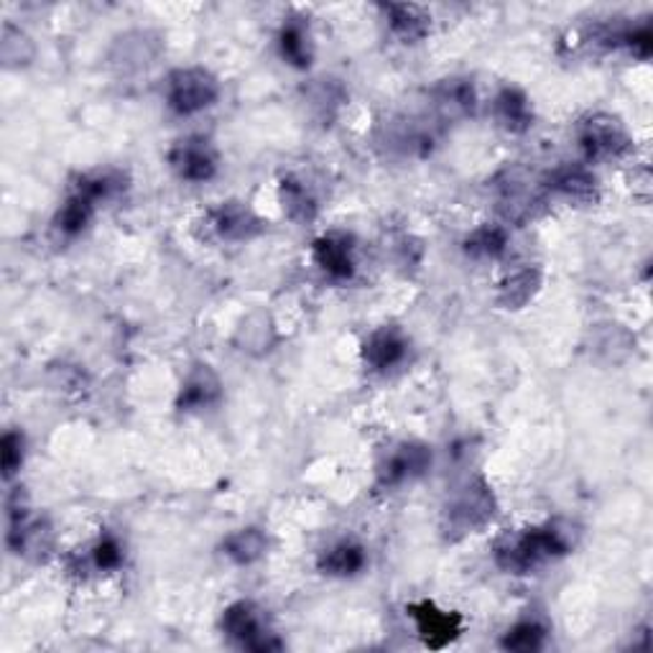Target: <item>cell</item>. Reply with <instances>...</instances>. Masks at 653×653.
Returning <instances> with one entry per match:
<instances>
[{"label": "cell", "instance_id": "6da1fadb", "mask_svg": "<svg viewBox=\"0 0 653 653\" xmlns=\"http://www.w3.org/2000/svg\"><path fill=\"white\" fill-rule=\"evenodd\" d=\"M572 552V537L556 523L506 533L495 541V564L508 574H529Z\"/></svg>", "mask_w": 653, "mask_h": 653}, {"label": "cell", "instance_id": "7a4b0ae2", "mask_svg": "<svg viewBox=\"0 0 653 653\" xmlns=\"http://www.w3.org/2000/svg\"><path fill=\"white\" fill-rule=\"evenodd\" d=\"M495 516V495L491 485L485 480H472L468 487H462L460 495H454V500L447 506L444 516V531L447 539L458 541L465 539L470 533L483 529L485 523H491Z\"/></svg>", "mask_w": 653, "mask_h": 653}, {"label": "cell", "instance_id": "3957f363", "mask_svg": "<svg viewBox=\"0 0 653 653\" xmlns=\"http://www.w3.org/2000/svg\"><path fill=\"white\" fill-rule=\"evenodd\" d=\"M219 98L215 75L202 67L174 69L167 80V105L177 115H196L212 108Z\"/></svg>", "mask_w": 653, "mask_h": 653}, {"label": "cell", "instance_id": "277c9868", "mask_svg": "<svg viewBox=\"0 0 653 653\" xmlns=\"http://www.w3.org/2000/svg\"><path fill=\"white\" fill-rule=\"evenodd\" d=\"M223 631L227 639L240 643L243 649L250 651H279L283 643L277 639V633L271 631L266 623L263 610L256 603L240 600L233 603L230 608L223 612Z\"/></svg>", "mask_w": 653, "mask_h": 653}, {"label": "cell", "instance_id": "5b68a950", "mask_svg": "<svg viewBox=\"0 0 653 653\" xmlns=\"http://www.w3.org/2000/svg\"><path fill=\"white\" fill-rule=\"evenodd\" d=\"M579 148L587 161H612L631 151V136L612 115H593L579 128Z\"/></svg>", "mask_w": 653, "mask_h": 653}, {"label": "cell", "instance_id": "8992f818", "mask_svg": "<svg viewBox=\"0 0 653 653\" xmlns=\"http://www.w3.org/2000/svg\"><path fill=\"white\" fill-rule=\"evenodd\" d=\"M169 164L179 179L192 184L210 182L217 174V151L207 138L192 136L179 140L169 151Z\"/></svg>", "mask_w": 653, "mask_h": 653}, {"label": "cell", "instance_id": "52a82bcc", "mask_svg": "<svg viewBox=\"0 0 653 653\" xmlns=\"http://www.w3.org/2000/svg\"><path fill=\"white\" fill-rule=\"evenodd\" d=\"M431 465V450L427 444L406 442L385 454V460L378 465V485L381 487H401L412 480L421 477Z\"/></svg>", "mask_w": 653, "mask_h": 653}, {"label": "cell", "instance_id": "ba28073f", "mask_svg": "<svg viewBox=\"0 0 653 653\" xmlns=\"http://www.w3.org/2000/svg\"><path fill=\"white\" fill-rule=\"evenodd\" d=\"M408 612H412L416 631H419L421 641L427 643L429 649H444L447 643H452L462 633V618L458 612L439 610L437 605L429 600L414 603Z\"/></svg>", "mask_w": 653, "mask_h": 653}, {"label": "cell", "instance_id": "9c48e42d", "mask_svg": "<svg viewBox=\"0 0 653 653\" xmlns=\"http://www.w3.org/2000/svg\"><path fill=\"white\" fill-rule=\"evenodd\" d=\"M210 230L225 243H243L263 230L261 217L243 202H223L207 215Z\"/></svg>", "mask_w": 653, "mask_h": 653}, {"label": "cell", "instance_id": "30bf717a", "mask_svg": "<svg viewBox=\"0 0 653 653\" xmlns=\"http://www.w3.org/2000/svg\"><path fill=\"white\" fill-rule=\"evenodd\" d=\"M314 261L329 279L348 281L356 277V246L345 233H327L314 243Z\"/></svg>", "mask_w": 653, "mask_h": 653}, {"label": "cell", "instance_id": "8fae6325", "mask_svg": "<svg viewBox=\"0 0 653 653\" xmlns=\"http://www.w3.org/2000/svg\"><path fill=\"white\" fill-rule=\"evenodd\" d=\"M408 352V340L398 327H381L365 337L363 360L373 371H391L404 363Z\"/></svg>", "mask_w": 653, "mask_h": 653}, {"label": "cell", "instance_id": "7c38bea8", "mask_svg": "<svg viewBox=\"0 0 653 653\" xmlns=\"http://www.w3.org/2000/svg\"><path fill=\"white\" fill-rule=\"evenodd\" d=\"M219 393H223V385H219L217 373L210 365H196L179 389L177 408L179 412H204L217 404Z\"/></svg>", "mask_w": 653, "mask_h": 653}, {"label": "cell", "instance_id": "4fadbf2b", "mask_svg": "<svg viewBox=\"0 0 653 653\" xmlns=\"http://www.w3.org/2000/svg\"><path fill=\"white\" fill-rule=\"evenodd\" d=\"M381 11L389 19L391 34L401 38L404 44H419L429 36L431 15L421 5L414 3H389L381 5Z\"/></svg>", "mask_w": 653, "mask_h": 653}, {"label": "cell", "instance_id": "5bb4252c", "mask_svg": "<svg viewBox=\"0 0 653 653\" xmlns=\"http://www.w3.org/2000/svg\"><path fill=\"white\" fill-rule=\"evenodd\" d=\"M493 115L503 131L526 133L533 125V108L529 94L518 88H503L493 100Z\"/></svg>", "mask_w": 653, "mask_h": 653}, {"label": "cell", "instance_id": "9a60e30c", "mask_svg": "<svg viewBox=\"0 0 653 653\" xmlns=\"http://www.w3.org/2000/svg\"><path fill=\"white\" fill-rule=\"evenodd\" d=\"M549 189L574 204H593L597 200V179L585 167H560L549 177Z\"/></svg>", "mask_w": 653, "mask_h": 653}, {"label": "cell", "instance_id": "2e32d148", "mask_svg": "<svg viewBox=\"0 0 653 653\" xmlns=\"http://www.w3.org/2000/svg\"><path fill=\"white\" fill-rule=\"evenodd\" d=\"M368 554L363 544L358 541L345 539L337 541L335 547L325 549V554L319 556V570L329 574V577H356L365 570Z\"/></svg>", "mask_w": 653, "mask_h": 653}, {"label": "cell", "instance_id": "e0dca14e", "mask_svg": "<svg viewBox=\"0 0 653 653\" xmlns=\"http://www.w3.org/2000/svg\"><path fill=\"white\" fill-rule=\"evenodd\" d=\"M279 49L281 57L289 61L291 67L296 69H306L314 59V44H312V34L309 26H306L304 19H286L281 31H279Z\"/></svg>", "mask_w": 653, "mask_h": 653}, {"label": "cell", "instance_id": "ac0fdd59", "mask_svg": "<svg viewBox=\"0 0 653 653\" xmlns=\"http://www.w3.org/2000/svg\"><path fill=\"white\" fill-rule=\"evenodd\" d=\"M475 88H472L470 80H460V77H452V80H444L437 85L435 90V105L439 113L450 121H458V117H468L475 110Z\"/></svg>", "mask_w": 653, "mask_h": 653}, {"label": "cell", "instance_id": "d6986e66", "mask_svg": "<svg viewBox=\"0 0 653 653\" xmlns=\"http://www.w3.org/2000/svg\"><path fill=\"white\" fill-rule=\"evenodd\" d=\"M94 207H98V204H94L92 200H88V196L75 189V192L65 200V204L59 207L54 225H57V230L61 235H67V238H75V235L88 230V225L92 223V217H94Z\"/></svg>", "mask_w": 653, "mask_h": 653}, {"label": "cell", "instance_id": "ffe728a7", "mask_svg": "<svg viewBox=\"0 0 653 653\" xmlns=\"http://www.w3.org/2000/svg\"><path fill=\"white\" fill-rule=\"evenodd\" d=\"M539 289H541V273L537 269L516 271L514 277H508L500 283L498 304L503 309H521V306L529 304L531 299L539 294Z\"/></svg>", "mask_w": 653, "mask_h": 653}, {"label": "cell", "instance_id": "44dd1931", "mask_svg": "<svg viewBox=\"0 0 653 653\" xmlns=\"http://www.w3.org/2000/svg\"><path fill=\"white\" fill-rule=\"evenodd\" d=\"M281 207L286 212L289 219L294 223H312L317 217V200H314L309 189L304 182H299L294 177H286L279 187Z\"/></svg>", "mask_w": 653, "mask_h": 653}, {"label": "cell", "instance_id": "7402d4cb", "mask_svg": "<svg viewBox=\"0 0 653 653\" xmlns=\"http://www.w3.org/2000/svg\"><path fill=\"white\" fill-rule=\"evenodd\" d=\"M266 547H269V541H266V533L261 529H240L223 541V552L227 560L240 566L261 560L266 554Z\"/></svg>", "mask_w": 653, "mask_h": 653}, {"label": "cell", "instance_id": "603a6c76", "mask_svg": "<svg viewBox=\"0 0 653 653\" xmlns=\"http://www.w3.org/2000/svg\"><path fill=\"white\" fill-rule=\"evenodd\" d=\"M508 248V233L500 225H480L465 238V254L477 261H491L506 254Z\"/></svg>", "mask_w": 653, "mask_h": 653}, {"label": "cell", "instance_id": "cb8c5ba5", "mask_svg": "<svg viewBox=\"0 0 653 653\" xmlns=\"http://www.w3.org/2000/svg\"><path fill=\"white\" fill-rule=\"evenodd\" d=\"M544 641H547L544 626L537 623V620H521V623H516L506 633V639H503V649L529 653V651L544 649Z\"/></svg>", "mask_w": 653, "mask_h": 653}, {"label": "cell", "instance_id": "d4e9b609", "mask_svg": "<svg viewBox=\"0 0 653 653\" xmlns=\"http://www.w3.org/2000/svg\"><path fill=\"white\" fill-rule=\"evenodd\" d=\"M92 564L100 572H113L123 564V547L117 544L113 537H102L98 544L92 547Z\"/></svg>", "mask_w": 653, "mask_h": 653}, {"label": "cell", "instance_id": "484cf974", "mask_svg": "<svg viewBox=\"0 0 653 653\" xmlns=\"http://www.w3.org/2000/svg\"><path fill=\"white\" fill-rule=\"evenodd\" d=\"M0 458H3L5 477H13L23 462V437L19 431H5L3 442H0Z\"/></svg>", "mask_w": 653, "mask_h": 653}]
</instances>
